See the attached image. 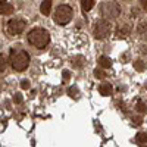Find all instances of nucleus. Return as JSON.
I'll use <instances>...</instances> for the list:
<instances>
[{
	"label": "nucleus",
	"instance_id": "nucleus-1",
	"mask_svg": "<svg viewBox=\"0 0 147 147\" xmlns=\"http://www.w3.org/2000/svg\"><path fill=\"white\" fill-rule=\"evenodd\" d=\"M28 43L37 49H44L50 43V32L44 28H34L28 32L27 35Z\"/></svg>",
	"mask_w": 147,
	"mask_h": 147
},
{
	"label": "nucleus",
	"instance_id": "nucleus-2",
	"mask_svg": "<svg viewBox=\"0 0 147 147\" xmlns=\"http://www.w3.org/2000/svg\"><path fill=\"white\" fill-rule=\"evenodd\" d=\"M9 62L12 65L15 71L18 72H22L25 71L30 65V55L24 50H18V49H13L10 52V56H9Z\"/></svg>",
	"mask_w": 147,
	"mask_h": 147
},
{
	"label": "nucleus",
	"instance_id": "nucleus-3",
	"mask_svg": "<svg viewBox=\"0 0 147 147\" xmlns=\"http://www.w3.org/2000/svg\"><path fill=\"white\" fill-rule=\"evenodd\" d=\"M53 18H55V22L59 24V25H66L72 19V9L66 5H60L57 6Z\"/></svg>",
	"mask_w": 147,
	"mask_h": 147
},
{
	"label": "nucleus",
	"instance_id": "nucleus-4",
	"mask_svg": "<svg viewBox=\"0 0 147 147\" xmlns=\"http://www.w3.org/2000/svg\"><path fill=\"white\" fill-rule=\"evenodd\" d=\"M100 12H102V15L106 18V19H116L118 16H119V13H121V9H119V6L116 5V3H113V2H105V3H102V6H100Z\"/></svg>",
	"mask_w": 147,
	"mask_h": 147
},
{
	"label": "nucleus",
	"instance_id": "nucleus-5",
	"mask_svg": "<svg viewBox=\"0 0 147 147\" xmlns=\"http://www.w3.org/2000/svg\"><path fill=\"white\" fill-rule=\"evenodd\" d=\"M25 27H27L25 21H24V19H19V18L10 19V21L7 22V25H6L7 32H9L10 35H18V34H21L24 30H25Z\"/></svg>",
	"mask_w": 147,
	"mask_h": 147
},
{
	"label": "nucleus",
	"instance_id": "nucleus-6",
	"mask_svg": "<svg viewBox=\"0 0 147 147\" xmlns=\"http://www.w3.org/2000/svg\"><path fill=\"white\" fill-rule=\"evenodd\" d=\"M110 34V24L107 21H99L94 27V37L97 40H105Z\"/></svg>",
	"mask_w": 147,
	"mask_h": 147
},
{
	"label": "nucleus",
	"instance_id": "nucleus-7",
	"mask_svg": "<svg viewBox=\"0 0 147 147\" xmlns=\"http://www.w3.org/2000/svg\"><path fill=\"white\" fill-rule=\"evenodd\" d=\"M52 0H44V2L40 5V12L43 15H46V16H49L50 15V10H52Z\"/></svg>",
	"mask_w": 147,
	"mask_h": 147
},
{
	"label": "nucleus",
	"instance_id": "nucleus-8",
	"mask_svg": "<svg viewBox=\"0 0 147 147\" xmlns=\"http://www.w3.org/2000/svg\"><path fill=\"white\" fill-rule=\"evenodd\" d=\"M137 31H138V35L141 37V38L147 41V21H143V22L138 24Z\"/></svg>",
	"mask_w": 147,
	"mask_h": 147
},
{
	"label": "nucleus",
	"instance_id": "nucleus-9",
	"mask_svg": "<svg viewBox=\"0 0 147 147\" xmlns=\"http://www.w3.org/2000/svg\"><path fill=\"white\" fill-rule=\"evenodd\" d=\"M112 91H113L112 85L107 84V82H103L102 85H99V93L102 96H110V94H112Z\"/></svg>",
	"mask_w": 147,
	"mask_h": 147
},
{
	"label": "nucleus",
	"instance_id": "nucleus-10",
	"mask_svg": "<svg viewBox=\"0 0 147 147\" xmlns=\"http://www.w3.org/2000/svg\"><path fill=\"white\" fill-rule=\"evenodd\" d=\"M0 13L2 15H12L13 13V6L10 3H2L0 5Z\"/></svg>",
	"mask_w": 147,
	"mask_h": 147
},
{
	"label": "nucleus",
	"instance_id": "nucleus-11",
	"mask_svg": "<svg viewBox=\"0 0 147 147\" xmlns=\"http://www.w3.org/2000/svg\"><path fill=\"white\" fill-rule=\"evenodd\" d=\"M93 6H94V0H81L82 12H88V10H91Z\"/></svg>",
	"mask_w": 147,
	"mask_h": 147
},
{
	"label": "nucleus",
	"instance_id": "nucleus-12",
	"mask_svg": "<svg viewBox=\"0 0 147 147\" xmlns=\"http://www.w3.org/2000/svg\"><path fill=\"white\" fill-rule=\"evenodd\" d=\"M136 141L140 146H146L147 144V132H138L136 137Z\"/></svg>",
	"mask_w": 147,
	"mask_h": 147
},
{
	"label": "nucleus",
	"instance_id": "nucleus-13",
	"mask_svg": "<svg viewBox=\"0 0 147 147\" xmlns=\"http://www.w3.org/2000/svg\"><path fill=\"white\" fill-rule=\"evenodd\" d=\"M84 62H85L84 56H75V57H72V65H74V68H81V66L84 65Z\"/></svg>",
	"mask_w": 147,
	"mask_h": 147
},
{
	"label": "nucleus",
	"instance_id": "nucleus-14",
	"mask_svg": "<svg viewBox=\"0 0 147 147\" xmlns=\"http://www.w3.org/2000/svg\"><path fill=\"white\" fill-rule=\"evenodd\" d=\"M99 65L102 68H110V65H112V62H110V59L106 57V56H100L99 57Z\"/></svg>",
	"mask_w": 147,
	"mask_h": 147
},
{
	"label": "nucleus",
	"instance_id": "nucleus-15",
	"mask_svg": "<svg viewBox=\"0 0 147 147\" xmlns=\"http://www.w3.org/2000/svg\"><path fill=\"white\" fill-rule=\"evenodd\" d=\"M134 68H136V71L141 72V71L146 69V63L143 62V60H136V62H134Z\"/></svg>",
	"mask_w": 147,
	"mask_h": 147
},
{
	"label": "nucleus",
	"instance_id": "nucleus-16",
	"mask_svg": "<svg viewBox=\"0 0 147 147\" xmlns=\"http://www.w3.org/2000/svg\"><path fill=\"white\" fill-rule=\"evenodd\" d=\"M136 109H137V112H140V113H144L146 110H147V106H146V103L144 102H138L137 105H136Z\"/></svg>",
	"mask_w": 147,
	"mask_h": 147
},
{
	"label": "nucleus",
	"instance_id": "nucleus-17",
	"mask_svg": "<svg viewBox=\"0 0 147 147\" xmlns=\"http://www.w3.org/2000/svg\"><path fill=\"white\" fill-rule=\"evenodd\" d=\"M129 32V27L128 25H122L118 28V35H127Z\"/></svg>",
	"mask_w": 147,
	"mask_h": 147
},
{
	"label": "nucleus",
	"instance_id": "nucleus-18",
	"mask_svg": "<svg viewBox=\"0 0 147 147\" xmlns=\"http://www.w3.org/2000/svg\"><path fill=\"white\" fill-rule=\"evenodd\" d=\"M6 65H7V62H6V57L0 53V72H3L5 69H6Z\"/></svg>",
	"mask_w": 147,
	"mask_h": 147
},
{
	"label": "nucleus",
	"instance_id": "nucleus-19",
	"mask_svg": "<svg viewBox=\"0 0 147 147\" xmlns=\"http://www.w3.org/2000/svg\"><path fill=\"white\" fill-rule=\"evenodd\" d=\"M94 77L99 78V80H103V78L106 77V74H105L103 71H100V69H96V71H94Z\"/></svg>",
	"mask_w": 147,
	"mask_h": 147
},
{
	"label": "nucleus",
	"instance_id": "nucleus-20",
	"mask_svg": "<svg viewBox=\"0 0 147 147\" xmlns=\"http://www.w3.org/2000/svg\"><path fill=\"white\" fill-rule=\"evenodd\" d=\"M132 121H134V125H137V127H138V125H141V118H140V116L134 118Z\"/></svg>",
	"mask_w": 147,
	"mask_h": 147
},
{
	"label": "nucleus",
	"instance_id": "nucleus-21",
	"mask_svg": "<svg viewBox=\"0 0 147 147\" xmlns=\"http://www.w3.org/2000/svg\"><path fill=\"white\" fill-rule=\"evenodd\" d=\"M21 87H22V88H28V87H30V81H25V80H24V81L21 82Z\"/></svg>",
	"mask_w": 147,
	"mask_h": 147
},
{
	"label": "nucleus",
	"instance_id": "nucleus-22",
	"mask_svg": "<svg viewBox=\"0 0 147 147\" xmlns=\"http://www.w3.org/2000/svg\"><path fill=\"white\" fill-rule=\"evenodd\" d=\"M15 102H16V103H22V96H21V94H16V96H15Z\"/></svg>",
	"mask_w": 147,
	"mask_h": 147
},
{
	"label": "nucleus",
	"instance_id": "nucleus-23",
	"mask_svg": "<svg viewBox=\"0 0 147 147\" xmlns=\"http://www.w3.org/2000/svg\"><path fill=\"white\" fill-rule=\"evenodd\" d=\"M69 77H71V75H69V71H63V80H65V81H68V80H69Z\"/></svg>",
	"mask_w": 147,
	"mask_h": 147
},
{
	"label": "nucleus",
	"instance_id": "nucleus-24",
	"mask_svg": "<svg viewBox=\"0 0 147 147\" xmlns=\"http://www.w3.org/2000/svg\"><path fill=\"white\" fill-rule=\"evenodd\" d=\"M141 6H143V9L147 12V0H141Z\"/></svg>",
	"mask_w": 147,
	"mask_h": 147
},
{
	"label": "nucleus",
	"instance_id": "nucleus-25",
	"mask_svg": "<svg viewBox=\"0 0 147 147\" xmlns=\"http://www.w3.org/2000/svg\"><path fill=\"white\" fill-rule=\"evenodd\" d=\"M74 93H77L75 88H69V96H74Z\"/></svg>",
	"mask_w": 147,
	"mask_h": 147
},
{
	"label": "nucleus",
	"instance_id": "nucleus-26",
	"mask_svg": "<svg viewBox=\"0 0 147 147\" xmlns=\"http://www.w3.org/2000/svg\"><path fill=\"white\" fill-rule=\"evenodd\" d=\"M3 2H5V0H0V5H2V3H3Z\"/></svg>",
	"mask_w": 147,
	"mask_h": 147
}]
</instances>
